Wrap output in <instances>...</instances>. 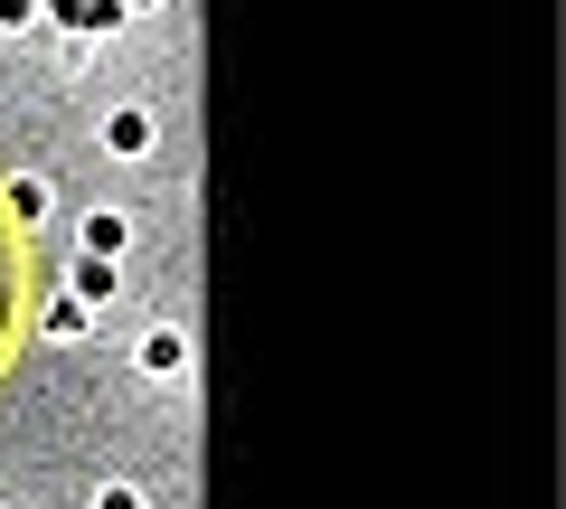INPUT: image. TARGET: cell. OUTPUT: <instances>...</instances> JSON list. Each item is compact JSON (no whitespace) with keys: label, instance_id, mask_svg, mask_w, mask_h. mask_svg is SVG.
Masks as SVG:
<instances>
[{"label":"cell","instance_id":"5b68a950","mask_svg":"<svg viewBox=\"0 0 566 509\" xmlns=\"http://www.w3.org/2000/svg\"><path fill=\"white\" fill-rule=\"evenodd\" d=\"M114 284H123V265H104V255H76V303H104Z\"/></svg>","mask_w":566,"mask_h":509},{"label":"cell","instance_id":"6da1fadb","mask_svg":"<svg viewBox=\"0 0 566 509\" xmlns=\"http://www.w3.org/2000/svg\"><path fill=\"white\" fill-rule=\"evenodd\" d=\"M133 368H142V378H189V330L180 321H151L133 340Z\"/></svg>","mask_w":566,"mask_h":509},{"label":"cell","instance_id":"52a82bcc","mask_svg":"<svg viewBox=\"0 0 566 509\" xmlns=\"http://www.w3.org/2000/svg\"><path fill=\"white\" fill-rule=\"evenodd\" d=\"M85 509H151V490H142V481H95Z\"/></svg>","mask_w":566,"mask_h":509},{"label":"cell","instance_id":"8992f818","mask_svg":"<svg viewBox=\"0 0 566 509\" xmlns=\"http://www.w3.org/2000/svg\"><path fill=\"white\" fill-rule=\"evenodd\" d=\"M48 340H85V303H76V293L48 303Z\"/></svg>","mask_w":566,"mask_h":509},{"label":"cell","instance_id":"3957f363","mask_svg":"<svg viewBox=\"0 0 566 509\" xmlns=\"http://www.w3.org/2000/svg\"><path fill=\"white\" fill-rule=\"evenodd\" d=\"M39 20L76 29V39H104V29H123V10H114V0H39Z\"/></svg>","mask_w":566,"mask_h":509},{"label":"cell","instance_id":"7a4b0ae2","mask_svg":"<svg viewBox=\"0 0 566 509\" xmlns=\"http://www.w3.org/2000/svg\"><path fill=\"white\" fill-rule=\"evenodd\" d=\"M151 142H161V123L142 114V104H114V114H104V151H114V161H142Z\"/></svg>","mask_w":566,"mask_h":509},{"label":"cell","instance_id":"ba28073f","mask_svg":"<svg viewBox=\"0 0 566 509\" xmlns=\"http://www.w3.org/2000/svg\"><path fill=\"white\" fill-rule=\"evenodd\" d=\"M0 29L20 39V29H39V0H0Z\"/></svg>","mask_w":566,"mask_h":509},{"label":"cell","instance_id":"9c48e42d","mask_svg":"<svg viewBox=\"0 0 566 509\" xmlns=\"http://www.w3.org/2000/svg\"><path fill=\"white\" fill-rule=\"evenodd\" d=\"M114 10H161V0H114Z\"/></svg>","mask_w":566,"mask_h":509},{"label":"cell","instance_id":"277c9868","mask_svg":"<svg viewBox=\"0 0 566 509\" xmlns=\"http://www.w3.org/2000/svg\"><path fill=\"white\" fill-rule=\"evenodd\" d=\"M76 245H85V255H104V265H123V245H133V218H123V208H95V218L76 226Z\"/></svg>","mask_w":566,"mask_h":509}]
</instances>
